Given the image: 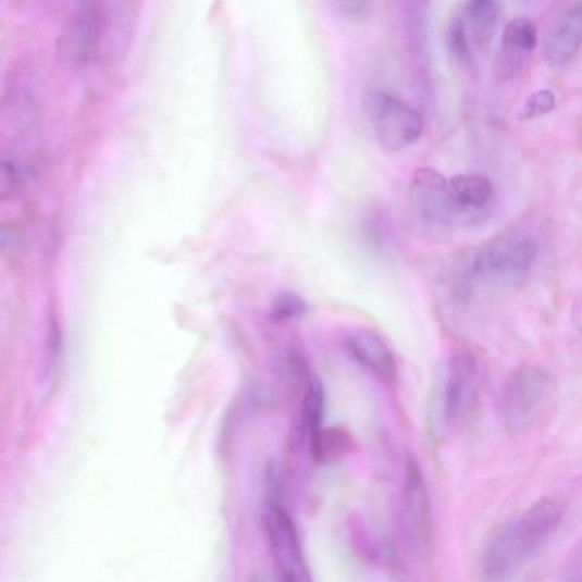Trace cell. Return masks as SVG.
Listing matches in <instances>:
<instances>
[{
    "instance_id": "6da1fadb",
    "label": "cell",
    "mask_w": 582,
    "mask_h": 582,
    "mask_svg": "<svg viewBox=\"0 0 582 582\" xmlns=\"http://www.w3.org/2000/svg\"><path fill=\"white\" fill-rule=\"evenodd\" d=\"M564 503L545 498L495 531L483 554V571L505 580L523 570L553 538L564 522Z\"/></svg>"
},
{
    "instance_id": "4fadbf2b",
    "label": "cell",
    "mask_w": 582,
    "mask_h": 582,
    "mask_svg": "<svg viewBox=\"0 0 582 582\" xmlns=\"http://www.w3.org/2000/svg\"><path fill=\"white\" fill-rule=\"evenodd\" d=\"M354 448V439L342 426L320 428L311 435L313 459L319 465L340 462Z\"/></svg>"
},
{
    "instance_id": "e0dca14e",
    "label": "cell",
    "mask_w": 582,
    "mask_h": 582,
    "mask_svg": "<svg viewBox=\"0 0 582 582\" xmlns=\"http://www.w3.org/2000/svg\"><path fill=\"white\" fill-rule=\"evenodd\" d=\"M62 356V334L61 329L57 320L50 321L48 329V336L46 340L45 360L42 364V376L45 382H49L50 379L57 374Z\"/></svg>"
},
{
    "instance_id": "d6986e66",
    "label": "cell",
    "mask_w": 582,
    "mask_h": 582,
    "mask_svg": "<svg viewBox=\"0 0 582 582\" xmlns=\"http://www.w3.org/2000/svg\"><path fill=\"white\" fill-rule=\"evenodd\" d=\"M555 104V95L550 90H540L527 99L519 116L522 120H533L552 112Z\"/></svg>"
},
{
    "instance_id": "9c48e42d",
    "label": "cell",
    "mask_w": 582,
    "mask_h": 582,
    "mask_svg": "<svg viewBox=\"0 0 582 582\" xmlns=\"http://www.w3.org/2000/svg\"><path fill=\"white\" fill-rule=\"evenodd\" d=\"M348 356L368 369L385 383L396 382L398 366L392 349L382 339L367 329L349 332L343 339Z\"/></svg>"
},
{
    "instance_id": "ffe728a7",
    "label": "cell",
    "mask_w": 582,
    "mask_h": 582,
    "mask_svg": "<svg viewBox=\"0 0 582 582\" xmlns=\"http://www.w3.org/2000/svg\"><path fill=\"white\" fill-rule=\"evenodd\" d=\"M307 310V304L294 294H282L275 298L272 307L273 317L280 321L300 317Z\"/></svg>"
},
{
    "instance_id": "8992f818",
    "label": "cell",
    "mask_w": 582,
    "mask_h": 582,
    "mask_svg": "<svg viewBox=\"0 0 582 582\" xmlns=\"http://www.w3.org/2000/svg\"><path fill=\"white\" fill-rule=\"evenodd\" d=\"M368 113L379 143L391 151L418 141L423 132L422 116L397 96L377 91L368 99Z\"/></svg>"
},
{
    "instance_id": "2e32d148",
    "label": "cell",
    "mask_w": 582,
    "mask_h": 582,
    "mask_svg": "<svg viewBox=\"0 0 582 582\" xmlns=\"http://www.w3.org/2000/svg\"><path fill=\"white\" fill-rule=\"evenodd\" d=\"M447 42L451 55L465 69L473 64L471 41L468 36L462 16H455L448 27Z\"/></svg>"
},
{
    "instance_id": "7402d4cb",
    "label": "cell",
    "mask_w": 582,
    "mask_h": 582,
    "mask_svg": "<svg viewBox=\"0 0 582 582\" xmlns=\"http://www.w3.org/2000/svg\"><path fill=\"white\" fill-rule=\"evenodd\" d=\"M17 185V172L9 161H0V202L9 199Z\"/></svg>"
},
{
    "instance_id": "7a4b0ae2",
    "label": "cell",
    "mask_w": 582,
    "mask_h": 582,
    "mask_svg": "<svg viewBox=\"0 0 582 582\" xmlns=\"http://www.w3.org/2000/svg\"><path fill=\"white\" fill-rule=\"evenodd\" d=\"M554 392V379L546 369L535 364L517 369L500 398V414L506 428L520 434L534 426L549 408Z\"/></svg>"
},
{
    "instance_id": "9a60e30c",
    "label": "cell",
    "mask_w": 582,
    "mask_h": 582,
    "mask_svg": "<svg viewBox=\"0 0 582 582\" xmlns=\"http://www.w3.org/2000/svg\"><path fill=\"white\" fill-rule=\"evenodd\" d=\"M324 388L318 377H312L301 404L300 434L310 436L321 428L324 414Z\"/></svg>"
},
{
    "instance_id": "7c38bea8",
    "label": "cell",
    "mask_w": 582,
    "mask_h": 582,
    "mask_svg": "<svg viewBox=\"0 0 582 582\" xmlns=\"http://www.w3.org/2000/svg\"><path fill=\"white\" fill-rule=\"evenodd\" d=\"M462 18L470 41L479 49L487 48L497 32L498 0H468Z\"/></svg>"
},
{
    "instance_id": "8fae6325",
    "label": "cell",
    "mask_w": 582,
    "mask_h": 582,
    "mask_svg": "<svg viewBox=\"0 0 582 582\" xmlns=\"http://www.w3.org/2000/svg\"><path fill=\"white\" fill-rule=\"evenodd\" d=\"M538 44L535 23L525 17L511 21L503 33L497 74L501 79H510L520 71Z\"/></svg>"
},
{
    "instance_id": "52a82bcc",
    "label": "cell",
    "mask_w": 582,
    "mask_h": 582,
    "mask_svg": "<svg viewBox=\"0 0 582 582\" xmlns=\"http://www.w3.org/2000/svg\"><path fill=\"white\" fill-rule=\"evenodd\" d=\"M262 523L277 571L287 582H310L311 575L289 515L277 504H267Z\"/></svg>"
},
{
    "instance_id": "44dd1931",
    "label": "cell",
    "mask_w": 582,
    "mask_h": 582,
    "mask_svg": "<svg viewBox=\"0 0 582 582\" xmlns=\"http://www.w3.org/2000/svg\"><path fill=\"white\" fill-rule=\"evenodd\" d=\"M344 17L352 22H362L373 12L374 0H335Z\"/></svg>"
},
{
    "instance_id": "30bf717a",
    "label": "cell",
    "mask_w": 582,
    "mask_h": 582,
    "mask_svg": "<svg viewBox=\"0 0 582 582\" xmlns=\"http://www.w3.org/2000/svg\"><path fill=\"white\" fill-rule=\"evenodd\" d=\"M582 40V11L580 2L566 8L556 17L545 35L543 52L553 66L570 63L579 53Z\"/></svg>"
},
{
    "instance_id": "ac0fdd59",
    "label": "cell",
    "mask_w": 582,
    "mask_h": 582,
    "mask_svg": "<svg viewBox=\"0 0 582 582\" xmlns=\"http://www.w3.org/2000/svg\"><path fill=\"white\" fill-rule=\"evenodd\" d=\"M389 220L379 211H370L363 221V234L366 239L373 246H382L389 236Z\"/></svg>"
},
{
    "instance_id": "3957f363",
    "label": "cell",
    "mask_w": 582,
    "mask_h": 582,
    "mask_svg": "<svg viewBox=\"0 0 582 582\" xmlns=\"http://www.w3.org/2000/svg\"><path fill=\"white\" fill-rule=\"evenodd\" d=\"M117 0H81L70 18L61 48L74 65H86L101 54L111 36Z\"/></svg>"
},
{
    "instance_id": "5bb4252c",
    "label": "cell",
    "mask_w": 582,
    "mask_h": 582,
    "mask_svg": "<svg viewBox=\"0 0 582 582\" xmlns=\"http://www.w3.org/2000/svg\"><path fill=\"white\" fill-rule=\"evenodd\" d=\"M405 36L413 54H421L426 45L430 0H399Z\"/></svg>"
},
{
    "instance_id": "277c9868",
    "label": "cell",
    "mask_w": 582,
    "mask_h": 582,
    "mask_svg": "<svg viewBox=\"0 0 582 582\" xmlns=\"http://www.w3.org/2000/svg\"><path fill=\"white\" fill-rule=\"evenodd\" d=\"M480 367L469 349L455 350L445 375L442 410L453 426L468 424L479 410Z\"/></svg>"
},
{
    "instance_id": "ba28073f",
    "label": "cell",
    "mask_w": 582,
    "mask_h": 582,
    "mask_svg": "<svg viewBox=\"0 0 582 582\" xmlns=\"http://www.w3.org/2000/svg\"><path fill=\"white\" fill-rule=\"evenodd\" d=\"M403 508L405 530L412 548L419 555H426L434 536L432 505L421 468L412 455L405 462Z\"/></svg>"
},
{
    "instance_id": "5b68a950",
    "label": "cell",
    "mask_w": 582,
    "mask_h": 582,
    "mask_svg": "<svg viewBox=\"0 0 582 582\" xmlns=\"http://www.w3.org/2000/svg\"><path fill=\"white\" fill-rule=\"evenodd\" d=\"M538 252L536 238L527 232L504 233L476 252L482 280L515 281L534 265Z\"/></svg>"
}]
</instances>
